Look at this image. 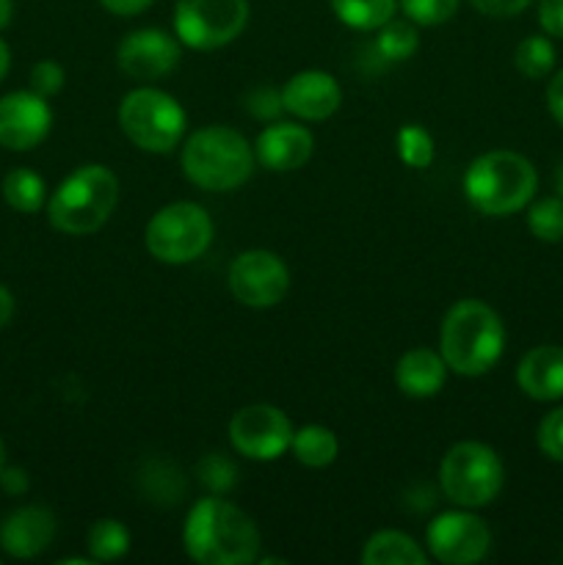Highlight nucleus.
I'll return each instance as SVG.
<instances>
[{
	"mask_svg": "<svg viewBox=\"0 0 563 565\" xmlns=\"http://www.w3.org/2000/svg\"><path fill=\"white\" fill-rule=\"evenodd\" d=\"M182 546L199 565H248L259 561L263 539L248 513L215 494L188 511Z\"/></svg>",
	"mask_w": 563,
	"mask_h": 565,
	"instance_id": "obj_1",
	"label": "nucleus"
},
{
	"mask_svg": "<svg viewBox=\"0 0 563 565\" xmlns=\"http://www.w3.org/2000/svg\"><path fill=\"white\" fill-rule=\"evenodd\" d=\"M502 348H506V326L489 303L464 298L447 309L439 331V353L447 370L478 379L500 362Z\"/></svg>",
	"mask_w": 563,
	"mask_h": 565,
	"instance_id": "obj_2",
	"label": "nucleus"
},
{
	"mask_svg": "<svg viewBox=\"0 0 563 565\" xmlns=\"http://www.w3.org/2000/svg\"><path fill=\"white\" fill-rule=\"evenodd\" d=\"M539 188V174L524 154L491 149L478 154L464 171V196L478 213L502 218L530 204Z\"/></svg>",
	"mask_w": 563,
	"mask_h": 565,
	"instance_id": "obj_3",
	"label": "nucleus"
},
{
	"mask_svg": "<svg viewBox=\"0 0 563 565\" xmlns=\"http://www.w3.org/2000/svg\"><path fill=\"white\" fill-rule=\"evenodd\" d=\"M182 174L202 191L226 193L241 188L254 174V147L226 125L199 127L182 143Z\"/></svg>",
	"mask_w": 563,
	"mask_h": 565,
	"instance_id": "obj_4",
	"label": "nucleus"
},
{
	"mask_svg": "<svg viewBox=\"0 0 563 565\" xmlns=\"http://www.w3.org/2000/svg\"><path fill=\"white\" fill-rule=\"evenodd\" d=\"M119 202V180L103 163L77 166L50 196L47 218L64 235H94L108 224Z\"/></svg>",
	"mask_w": 563,
	"mask_h": 565,
	"instance_id": "obj_5",
	"label": "nucleus"
},
{
	"mask_svg": "<svg viewBox=\"0 0 563 565\" xmlns=\"http://www.w3.org/2000/svg\"><path fill=\"white\" fill-rule=\"evenodd\" d=\"M185 110L171 94L141 86L121 97L119 127L127 141L152 154H169L185 136Z\"/></svg>",
	"mask_w": 563,
	"mask_h": 565,
	"instance_id": "obj_6",
	"label": "nucleus"
},
{
	"mask_svg": "<svg viewBox=\"0 0 563 565\" xmlns=\"http://www.w3.org/2000/svg\"><path fill=\"white\" fill-rule=\"evenodd\" d=\"M442 491L458 508H486L506 483L500 456L484 441H458L445 452L439 467Z\"/></svg>",
	"mask_w": 563,
	"mask_h": 565,
	"instance_id": "obj_7",
	"label": "nucleus"
},
{
	"mask_svg": "<svg viewBox=\"0 0 563 565\" xmlns=\"http://www.w3.org/2000/svg\"><path fill=\"white\" fill-rule=\"evenodd\" d=\"M144 243L158 263L188 265L202 257L213 243V218L202 204H166L149 218Z\"/></svg>",
	"mask_w": 563,
	"mask_h": 565,
	"instance_id": "obj_8",
	"label": "nucleus"
},
{
	"mask_svg": "<svg viewBox=\"0 0 563 565\" xmlns=\"http://www.w3.org/2000/svg\"><path fill=\"white\" fill-rule=\"evenodd\" d=\"M248 25V0H177L174 36L191 50H219Z\"/></svg>",
	"mask_w": 563,
	"mask_h": 565,
	"instance_id": "obj_9",
	"label": "nucleus"
},
{
	"mask_svg": "<svg viewBox=\"0 0 563 565\" xmlns=\"http://www.w3.org/2000/svg\"><path fill=\"white\" fill-rule=\"evenodd\" d=\"M230 292L252 309H270L282 303L290 287V270L279 254L268 248H248L230 263Z\"/></svg>",
	"mask_w": 563,
	"mask_h": 565,
	"instance_id": "obj_10",
	"label": "nucleus"
},
{
	"mask_svg": "<svg viewBox=\"0 0 563 565\" xmlns=\"http://www.w3.org/2000/svg\"><path fill=\"white\" fill-rule=\"evenodd\" d=\"M230 441L248 461H276L290 450L293 425L282 408L270 403H252L232 414Z\"/></svg>",
	"mask_w": 563,
	"mask_h": 565,
	"instance_id": "obj_11",
	"label": "nucleus"
},
{
	"mask_svg": "<svg viewBox=\"0 0 563 565\" xmlns=\"http://www.w3.org/2000/svg\"><path fill=\"white\" fill-rule=\"evenodd\" d=\"M428 555L445 565L480 563L491 550V530L475 513L445 511L428 524Z\"/></svg>",
	"mask_w": 563,
	"mask_h": 565,
	"instance_id": "obj_12",
	"label": "nucleus"
},
{
	"mask_svg": "<svg viewBox=\"0 0 563 565\" xmlns=\"http://www.w3.org/2000/svg\"><path fill=\"white\" fill-rule=\"evenodd\" d=\"M116 64L132 81H158L180 64V39L163 28H138L119 42Z\"/></svg>",
	"mask_w": 563,
	"mask_h": 565,
	"instance_id": "obj_13",
	"label": "nucleus"
},
{
	"mask_svg": "<svg viewBox=\"0 0 563 565\" xmlns=\"http://www.w3.org/2000/svg\"><path fill=\"white\" fill-rule=\"evenodd\" d=\"M53 110L36 92H11L0 97V147L28 152L47 138Z\"/></svg>",
	"mask_w": 563,
	"mask_h": 565,
	"instance_id": "obj_14",
	"label": "nucleus"
},
{
	"mask_svg": "<svg viewBox=\"0 0 563 565\" xmlns=\"http://www.w3.org/2000/svg\"><path fill=\"white\" fill-rule=\"evenodd\" d=\"M282 105L287 114L304 121H326L342 105V88L334 75L320 70L296 72L282 88Z\"/></svg>",
	"mask_w": 563,
	"mask_h": 565,
	"instance_id": "obj_15",
	"label": "nucleus"
},
{
	"mask_svg": "<svg viewBox=\"0 0 563 565\" xmlns=\"http://www.w3.org/2000/svg\"><path fill=\"white\" fill-rule=\"evenodd\" d=\"M312 132L296 121H270L254 141V158L268 171H296L312 158Z\"/></svg>",
	"mask_w": 563,
	"mask_h": 565,
	"instance_id": "obj_16",
	"label": "nucleus"
},
{
	"mask_svg": "<svg viewBox=\"0 0 563 565\" xmlns=\"http://www.w3.org/2000/svg\"><path fill=\"white\" fill-rule=\"evenodd\" d=\"M55 539V516L42 505H25L11 513L0 527V546L11 557H36L53 544Z\"/></svg>",
	"mask_w": 563,
	"mask_h": 565,
	"instance_id": "obj_17",
	"label": "nucleus"
},
{
	"mask_svg": "<svg viewBox=\"0 0 563 565\" xmlns=\"http://www.w3.org/2000/svg\"><path fill=\"white\" fill-rule=\"evenodd\" d=\"M517 384L528 397L552 403L563 397V348L539 345L522 356L517 367Z\"/></svg>",
	"mask_w": 563,
	"mask_h": 565,
	"instance_id": "obj_18",
	"label": "nucleus"
},
{
	"mask_svg": "<svg viewBox=\"0 0 563 565\" xmlns=\"http://www.w3.org/2000/svg\"><path fill=\"white\" fill-rule=\"evenodd\" d=\"M447 364L442 353L431 351V348H412L403 353L395 364V384L406 397L423 401V397H434L436 392L445 386Z\"/></svg>",
	"mask_w": 563,
	"mask_h": 565,
	"instance_id": "obj_19",
	"label": "nucleus"
},
{
	"mask_svg": "<svg viewBox=\"0 0 563 565\" xmlns=\"http://www.w3.org/2000/svg\"><path fill=\"white\" fill-rule=\"evenodd\" d=\"M431 555L401 530H381L362 546L364 565H428Z\"/></svg>",
	"mask_w": 563,
	"mask_h": 565,
	"instance_id": "obj_20",
	"label": "nucleus"
},
{
	"mask_svg": "<svg viewBox=\"0 0 563 565\" xmlns=\"http://www.w3.org/2000/svg\"><path fill=\"white\" fill-rule=\"evenodd\" d=\"M290 450L296 461L304 463V467L323 469L337 461L340 441H337L334 430H329L326 425H304V428L293 430Z\"/></svg>",
	"mask_w": 563,
	"mask_h": 565,
	"instance_id": "obj_21",
	"label": "nucleus"
},
{
	"mask_svg": "<svg viewBox=\"0 0 563 565\" xmlns=\"http://www.w3.org/2000/svg\"><path fill=\"white\" fill-rule=\"evenodd\" d=\"M342 25L353 31H379L395 14L397 0H329Z\"/></svg>",
	"mask_w": 563,
	"mask_h": 565,
	"instance_id": "obj_22",
	"label": "nucleus"
},
{
	"mask_svg": "<svg viewBox=\"0 0 563 565\" xmlns=\"http://www.w3.org/2000/svg\"><path fill=\"white\" fill-rule=\"evenodd\" d=\"M86 546L92 561H119V557H125L127 552H130V530H127L119 519H97V522L88 527Z\"/></svg>",
	"mask_w": 563,
	"mask_h": 565,
	"instance_id": "obj_23",
	"label": "nucleus"
},
{
	"mask_svg": "<svg viewBox=\"0 0 563 565\" xmlns=\"http://www.w3.org/2000/svg\"><path fill=\"white\" fill-rule=\"evenodd\" d=\"M3 199L11 210L17 213H39L47 199V188L44 180L31 169H14L6 174L3 180Z\"/></svg>",
	"mask_w": 563,
	"mask_h": 565,
	"instance_id": "obj_24",
	"label": "nucleus"
},
{
	"mask_svg": "<svg viewBox=\"0 0 563 565\" xmlns=\"http://www.w3.org/2000/svg\"><path fill=\"white\" fill-rule=\"evenodd\" d=\"M513 64H517L519 75L530 77V81H541L555 66V47L546 36H528L517 44Z\"/></svg>",
	"mask_w": 563,
	"mask_h": 565,
	"instance_id": "obj_25",
	"label": "nucleus"
},
{
	"mask_svg": "<svg viewBox=\"0 0 563 565\" xmlns=\"http://www.w3.org/2000/svg\"><path fill=\"white\" fill-rule=\"evenodd\" d=\"M417 28L412 20H390L379 28L375 36V53L384 61H406L417 50Z\"/></svg>",
	"mask_w": 563,
	"mask_h": 565,
	"instance_id": "obj_26",
	"label": "nucleus"
},
{
	"mask_svg": "<svg viewBox=\"0 0 563 565\" xmlns=\"http://www.w3.org/2000/svg\"><path fill=\"white\" fill-rule=\"evenodd\" d=\"M528 230L541 243L563 241V196H546L530 204Z\"/></svg>",
	"mask_w": 563,
	"mask_h": 565,
	"instance_id": "obj_27",
	"label": "nucleus"
},
{
	"mask_svg": "<svg viewBox=\"0 0 563 565\" xmlns=\"http://www.w3.org/2000/svg\"><path fill=\"white\" fill-rule=\"evenodd\" d=\"M397 154L408 169H428L436 158V143L425 127L403 125L397 130Z\"/></svg>",
	"mask_w": 563,
	"mask_h": 565,
	"instance_id": "obj_28",
	"label": "nucleus"
},
{
	"mask_svg": "<svg viewBox=\"0 0 563 565\" xmlns=\"http://www.w3.org/2000/svg\"><path fill=\"white\" fill-rule=\"evenodd\" d=\"M461 0H401V9L414 25H442L458 11Z\"/></svg>",
	"mask_w": 563,
	"mask_h": 565,
	"instance_id": "obj_29",
	"label": "nucleus"
},
{
	"mask_svg": "<svg viewBox=\"0 0 563 565\" xmlns=\"http://www.w3.org/2000/svg\"><path fill=\"white\" fill-rule=\"evenodd\" d=\"M196 475L199 480H202V486H208V489L215 491V494H224V491H230L232 486L237 483L235 467H232L230 458H224L221 452H215V456H204L202 461H199Z\"/></svg>",
	"mask_w": 563,
	"mask_h": 565,
	"instance_id": "obj_30",
	"label": "nucleus"
},
{
	"mask_svg": "<svg viewBox=\"0 0 563 565\" xmlns=\"http://www.w3.org/2000/svg\"><path fill=\"white\" fill-rule=\"evenodd\" d=\"M535 439H539V450L544 452L550 461L563 463V406L541 419Z\"/></svg>",
	"mask_w": 563,
	"mask_h": 565,
	"instance_id": "obj_31",
	"label": "nucleus"
},
{
	"mask_svg": "<svg viewBox=\"0 0 563 565\" xmlns=\"http://www.w3.org/2000/svg\"><path fill=\"white\" fill-rule=\"evenodd\" d=\"M64 66L55 61H39L31 70V92L42 94V97H55L64 88Z\"/></svg>",
	"mask_w": 563,
	"mask_h": 565,
	"instance_id": "obj_32",
	"label": "nucleus"
},
{
	"mask_svg": "<svg viewBox=\"0 0 563 565\" xmlns=\"http://www.w3.org/2000/svg\"><path fill=\"white\" fill-rule=\"evenodd\" d=\"M246 108L254 119L276 121V116L285 110V105H282V92H274V88L268 86L254 88V92L246 97Z\"/></svg>",
	"mask_w": 563,
	"mask_h": 565,
	"instance_id": "obj_33",
	"label": "nucleus"
},
{
	"mask_svg": "<svg viewBox=\"0 0 563 565\" xmlns=\"http://www.w3.org/2000/svg\"><path fill=\"white\" fill-rule=\"evenodd\" d=\"M539 25L546 36L563 39V0H541Z\"/></svg>",
	"mask_w": 563,
	"mask_h": 565,
	"instance_id": "obj_34",
	"label": "nucleus"
},
{
	"mask_svg": "<svg viewBox=\"0 0 563 565\" xmlns=\"http://www.w3.org/2000/svg\"><path fill=\"white\" fill-rule=\"evenodd\" d=\"M480 14L489 17H517L519 11L528 9L533 0H469Z\"/></svg>",
	"mask_w": 563,
	"mask_h": 565,
	"instance_id": "obj_35",
	"label": "nucleus"
},
{
	"mask_svg": "<svg viewBox=\"0 0 563 565\" xmlns=\"http://www.w3.org/2000/svg\"><path fill=\"white\" fill-rule=\"evenodd\" d=\"M546 108H550L552 119L563 127V70L546 86Z\"/></svg>",
	"mask_w": 563,
	"mask_h": 565,
	"instance_id": "obj_36",
	"label": "nucleus"
},
{
	"mask_svg": "<svg viewBox=\"0 0 563 565\" xmlns=\"http://www.w3.org/2000/svg\"><path fill=\"white\" fill-rule=\"evenodd\" d=\"M110 14L116 17H132V14H141L147 11L155 0H99Z\"/></svg>",
	"mask_w": 563,
	"mask_h": 565,
	"instance_id": "obj_37",
	"label": "nucleus"
},
{
	"mask_svg": "<svg viewBox=\"0 0 563 565\" xmlns=\"http://www.w3.org/2000/svg\"><path fill=\"white\" fill-rule=\"evenodd\" d=\"M0 486H3V491H9V494H25L28 491L25 469L3 467V472H0Z\"/></svg>",
	"mask_w": 563,
	"mask_h": 565,
	"instance_id": "obj_38",
	"label": "nucleus"
},
{
	"mask_svg": "<svg viewBox=\"0 0 563 565\" xmlns=\"http://www.w3.org/2000/svg\"><path fill=\"white\" fill-rule=\"evenodd\" d=\"M11 315H14V296H11V292L0 285V329L9 323Z\"/></svg>",
	"mask_w": 563,
	"mask_h": 565,
	"instance_id": "obj_39",
	"label": "nucleus"
},
{
	"mask_svg": "<svg viewBox=\"0 0 563 565\" xmlns=\"http://www.w3.org/2000/svg\"><path fill=\"white\" fill-rule=\"evenodd\" d=\"M14 17V0H0V28H6Z\"/></svg>",
	"mask_w": 563,
	"mask_h": 565,
	"instance_id": "obj_40",
	"label": "nucleus"
},
{
	"mask_svg": "<svg viewBox=\"0 0 563 565\" xmlns=\"http://www.w3.org/2000/svg\"><path fill=\"white\" fill-rule=\"evenodd\" d=\"M9 64H11L9 47H6V42H3V39H0V81H3L6 72H9Z\"/></svg>",
	"mask_w": 563,
	"mask_h": 565,
	"instance_id": "obj_41",
	"label": "nucleus"
},
{
	"mask_svg": "<svg viewBox=\"0 0 563 565\" xmlns=\"http://www.w3.org/2000/svg\"><path fill=\"white\" fill-rule=\"evenodd\" d=\"M555 188H557V196H563V163L557 166L555 171Z\"/></svg>",
	"mask_w": 563,
	"mask_h": 565,
	"instance_id": "obj_42",
	"label": "nucleus"
},
{
	"mask_svg": "<svg viewBox=\"0 0 563 565\" xmlns=\"http://www.w3.org/2000/svg\"><path fill=\"white\" fill-rule=\"evenodd\" d=\"M3 467H6V447L3 441H0V472H3Z\"/></svg>",
	"mask_w": 563,
	"mask_h": 565,
	"instance_id": "obj_43",
	"label": "nucleus"
}]
</instances>
